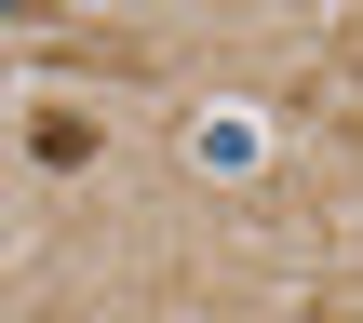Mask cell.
<instances>
[{
  "label": "cell",
  "instance_id": "1",
  "mask_svg": "<svg viewBox=\"0 0 363 323\" xmlns=\"http://www.w3.org/2000/svg\"><path fill=\"white\" fill-rule=\"evenodd\" d=\"M27 148H40L54 175H81V162H94V121H81V108H40V121H27Z\"/></svg>",
  "mask_w": 363,
  "mask_h": 323
}]
</instances>
